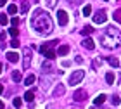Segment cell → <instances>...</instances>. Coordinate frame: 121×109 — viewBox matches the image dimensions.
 Listing matches in <instances>:
<instances>
[{"mask_svg":"<svg viewBox=\"0 0 121 109\" xmlns=\"http://www.w3.org/2000/svg\"><path fill=\"white\" fill-rule=\"evenodd\" d=\"M43 56H45L47 59H50V61H52V59H54V57H56V52H54V50H52V48H48V50H47L45 54H43Z\"/></svg>","mask_w":121,"mask_h":109,"instance_id":"obj_21","label":"cell"},{"mask_svg":"<svg viewBox=\"0 0 121 109\" xmlns=\"http://www.w3.org/2000/svg\"><path fill=\"white\" fill-rule=\"evenodd\" d=\"M104 2H107V0H104Z\"/></svg>","mask_w":121,"mask_h":109,"instance_id":"obj_40","label":"cell"},{"mask_svg":"<svg viewBox=\"0 0 121 109\" xmlns=\"http://www.w3.org/2000/svg\"><path fill=\"white\" fill-rule=\"evenodd\" d=\"M5 36H7L5 33H0V40H2V42H5Z\"/></svg>","mask_w":121,"mask_h":109,"instance_id":"obj_35","label":"cell"},{"mask_svg":"<svg viewBox=\"0 0 121 109\" xmlns=\"http://www.w3.org/2000/svg\"><path fill=\"white\" fill-rule=\"evenodd\" d=\"M92 109H95V107H92Z\"/></svg>","mask_w":121,"mask_h":109,"instance_id":"obj_41","label":"cell"},{"mask_svg":"<svg viewBox=\"0 0 121 109\" xmlns=\"http://www.w3.org/2000/svg\"><path fill=\"white\" fill-rule=\"evenodd\" d=\"M50 69H52V62H50V59H48V61H45V62H43V71H50Z\"/></svg>","mask_w":121,"mask_h":109,"instance_id":"obj_23","label":"cell"},{"mask_svg":"<svg viewBox=\"0 0 121 109\" xmlns=\"http://www.w3.org/2000/svg\"><path fill=\"white\" fill-rule=\"evenodd\" d=\"M9 23V17H7V16H5V14H0V24H7Z\"/></svg>","mask_w":121,"mask_h":109,"instance_id":"obj_28","label":"cell"},{"mask_svg":"<svg viewBox=\"0 0 121 109\" xmlns=\"http://www.w3.org/2000/svg\"><path fill=\"white\" fill-rule=\"evenodd\" d=\"M2 92H4V87H2V83H0V94H2Z\"/></svg>","mask_w":121,"mask_h":109,"instance_id":"obj_37","label":"cell"},{"mask_svg":"<svg viewBox=\"0 0 121 109\" xmlns=\"http://www.w3.org/2000/svg\"><path fill=\"white\" fill-rule=\"evenodd\" d=\"M100 42H102V47L106 48H116L119 43V31L114 26H107L106 33L100 36Z\"/></svg>","mask_w":121,"mask_h":109,"instance_id":"obj_2","label":"cell"},{"mask_svg":"<svg viewBox=\"0 0 121 109\" xmlns=\"http://www.w3.org/2000/svg\"><path fill=\"white\" fill-rule=\"evenodd\" d=\"M47 5L48 7H54V5H56V0H47Z\"/></svg>","mask_w":121,"mask_h":109,"instance_id":"obj_32","label":"cell"},{"mask_svg":"<svg viewBox=\"0 0 121 109\" xmlns=\"http://www.w3.org/2000/svg\"><path fill=\"white\" fill-rule=\"evenodd\" d=\"M30 10V0H21V12L26 14Z\"/></svg>","mask_w":121,"mask_h":109,"instance_id":"obj_10","label":"cell"},{"mask_svg":"<svg viewBox=\"0 0 121 109\" xmlns=\"http://www.w3.org/2000/svg\"><path fill=\"white\" fill-rule=\"evenodd\" d=\"M12 80L16 81V83H19V81L23 80V76H21V73H19V71H14V73H12Z\"/></svg>","mask_w":121,"mask_h":109,"instance_id":"obj_19","label":"cell"},{"mask_svg":"<svg viewBox=\"0 0 121 109\" xmlns=\"http://www.w3.org/2000/svg\"><path fill=\"white\" fill-rule=\"evenodd\" d=\"M73 99H74V100H78V102H83V100L86 99V90H83V88L76 90L74 94H73Z\"/></svg>","mask_w":121,"mask_h":109,"instance_id":"obj_7","label":"cell"},{"mask_svg":"<svg viewBox=\"0 0 121 109\" xmlns=\"http://www.w3.org/2000/svg\"><path fill=\"white\" fill-rule=\"evenodd\" d=\"M64 92H66V88L62 85H57L56 87V90H54V97H59V95H64Z\"/></svg>","mask_w":121,"mask_h":109,"instance_id":"obj_12","label":"cell"},{"mask_svg":"<svg viewBox=\"0 0 121 109\" xmlns=\"http://www.w3.org/2000/svg\"><path fill=\"white\" fill-rule=\"evenodd\" d=\"M106 81H107V85H112L114 83V73H107L106 74Z\"/></svg>","mask_w":121,"mask_h":109,"instance_id":"obj_20","label":"cell"},{"mask_svg":"<svg viewBox=\"0 0 121 109\" xmlns=\"http://www.w3.org/2000/svg\"><path fill=\"white\" fill-rule=\"evenodd\" d=\"M0 109H4V102L2 100H0Z\"/></svg>","mask_w":121,"mask_h":109,"instance_id":"obj_38","label":"cell"},{"mask_svg":"<svg viewBox=\"0 0 121 109\" xmlns=\"http://www.w3.org/2000/svg\"><path fill=\"white\" fill-rule=\"evenodd\" d=\"M114 21H118V23H121V9L114 10Z\"/></svg>","mask_w":121,"mask_h":109,"instance_id":"obj_26","label":"cell"},{"mask_svg":"<svg viewBox=\"0 0 121 109\" xmlns=\"http://www.w3.org/2000/svg\"><path fill=\"white\" fill-rule=\"evenodd\" d=\"M30 24H31V28L40 35H48V33H52V30H54V23H52L50 16L43 9H36L35 12L31 14Z\"/></svg>","mask_w":121,"mask_h":109,"instance_id":"obj_1","label":"cell"},{"mask_svg":"<svg viewBox=\"0 0 121 109\" xmlns=\"http://www.w3.org/2000/svg\"><path fill=\"white\" fill-rule=\"evenodd\" d=\"M17 59H19V56L16 52H7V61L9 62H17Z\"/></svg>","mask_w":121,"mask_h":109,"instance_id":"obj_11","label":"cell"},{"mask_svg":"<svg viewBox=\"0 0 121 109\" xmlns=\"http://www.w3.org/2000/svg\"><path fill=\"white\" fill-rule=\"evenodd\" d=\"M9 35H10V36H14V38L17 36V35H19V30H17V26H12V28L9 30Z\"/></svg>","mask_w":121,"mask_h":109,"instance_id":"obj_22","label":"cell"},{"mask_svg":"<svg viewBox=\"0 0 121 109\" xmlns=\"http://www.w3.org/2000/svg\"><path fill=\"white\" fill-rule=\"evenodd\" d=\"M23 56H24V59H23V69H30V66H31V57H33L30 47H24L23 48Z\"/></svg>","mask_w":121,"mask_h":109,"instance_id":"obj_3","label":"cell"},{"mask_svg":"<svg viewBox=\"0 0 121 109\" xmlns=\"http://www.w3.org/2000/svg\"><path fill=\"white\" fill-rule=\"evenodd\" d=\"M92 14V7H90V5H85V7H83V16H90Z\"/></svg>","mask_w":121,"mask_h":109,"instance_id":"obj_29","label":"cell"},{"mask_svg":"<svg viewBox=\"0 0 121 109\" xmlns=\"http://www.w3.org/2000/svg\"><path fill=\"white\" fill-rule=\"evenodd\" d=\"M50 81H52V76H48V78L43 76L42 81H40V83H42V88H48V83H50Z\"/></svg>","mask_w":121,"mask_h":109,"instance_id":"obj_15","label":"cell"},{"mask_svg":"<svg viewBox=\"0 0 121 109\" xmlns=\"http://www.w3.org/2000/svg\"><path fill=\"white\" fill-rule=\"evenodd\" d=\"M99 64H100V61H99V59H95V61H93V68L97 69V68H99Z\"/></svg>","mask_w":121,"mask_h":109,"instance_id":"obj_34","label":"cell"},{"mask_svg":"<svg viewBox=\"0 0 121 109\" xmlns=\"http://www.w3.org/2000/svg\"><path fill=\"white\" fill-rule=\"evenodd\" d=\"M106 59H107V62L111 64L112 68H118V66H119V61H118L116 57H106Z\"/></svg>","mask_w":121,"mask_h":109,"instance_id":"obj_16","label":"cell"},{"mask_svg":"<svg viewBox=\"0 0 121 109\" xmlns=\"http://www.w3.org/2000/svg\"><path fill=\"white\" fill-rule=\"evenodd\" d=\"M74 61L78 62V64H81V62H83V57H81V56H76V59H74Z\"/></svg>","mask_w":121,"mask_h":109,"instance_id":"obj_33","label":"cell"},{"mask_svg":"<svg viewBox=\"0 0 121 109\" xmlns=\"http://www.w3.org/2000/svg\"><path fill=\"white\" fill-rule=\"evenodd\" d=\"M5 4H7V0H0V7H4Z\"/></svg>","mask_w":121,"mask_h":109,"instance_id":"obj_36","label":"cell"},{"mask_svg":"<svg viewBox=\"0 0 121 109\" xmlns=\"http://www.w3.org/2000/svg\"><path fill=\"white\" fill-rule=\"evenodd\" d=\"M106 21H107L106 10H97L95 16H93V23H95V24H104Z\"/></svg>","mask_w":121,"mask_h":109,"instance_id":"obj_5","label":"cell"},{"mask_svg":"<svg viewBox=\"0 0 121 109\" xmlns=\"http://www.w3.org/2000/svg\"><path fill=\"white\" fill-rule=\"evenodd\" d=\"M7 12H9V14H16V12H17V7H16L14 4H10L9 7H7Z\"/></svg>","mask_w":121,"mask_h":109,"instance_id":"obj_25","label":"cell"},{"mask_svg":"<svg viewBox=\"0 0 121 109\" xmlns=\"http://www.w3.org/2000/svg\"><path fill=\"white\" fill-rule=\"evenodd\" d=\"M33 99H35V92H33V90H28V92L24 94V100L33 102Z\"/></svg>","mask_w":121,"mask_h":109,"instance_id":"obj_14","label":"cell"},{"mask_svg":"<svg viewBox=\"0 0 121 109\" xmlns=\"http://www.w3.org/2000/svg\"><path fill=\"white\" fill-rule=\"evenodd\" d=\"M0 74H2V64H0Z\"/></svg>","mask_w":121,"mask_h":109,"instance_id":"obj_39","label":"cell"},{"mask_svg":"<svg viewBox=\"0 0 121 109\" xmlns=\"http://www.w3.org/2000/svg\"><path fill=\"white\" fill-rule=\"evenodd\" d=\"M12 104H14V107H21V106H23V99H19V97H16V99L12 100Z\"/></svg>","mask_w":121,"mask_h":109,"instance_id":"obj_24","label":"cell"},{"mask_svg":"<svg viewBox=\"0 0 121 109\" xmlns=\"http://www.w3.org/2000/svg\"><path fill=\"white\" fill-rule=\"evenodd\" d=\"M68 52H69V47H68V45H60V47L57 48V54H59L60 57H62V56H66Z\"/></svg>","mask_w":121,"mask_h":109,"instance_id":"obj_13","label":"cell"},{"mask_svg":"<svg viewBox=\"0 0 121 109\" xmlns=\"http://www.w3.org/2000/svg\"><path fill=\"white\" fill-rule=\"evenodd\" d=\"M106 99H107V97L104 94H100V95H97L95 99H93V104H95V106H102L104 102H106Z\"/></svg>","mask_w":121,"mask_h":109,"instance_id":"obj_9","label":"cell"},{"mask_svg":"<svg viewBox=\"0 0 121 109\" xmlns=\"http://www.w3.org/2000/svg\"><path fill=\"white\" fill-rule=\"evenodd\" d=\"M10 23H12V26H19V17H12Z\"/></svg>","mask_w":121,"mask_h":109,"instance_id":"obj_31","label":"cell"},{"mask_svg":"<svg viewBox=\"0 0 121 109\" xmlns=\"http://www.w3.org/2000/svg\"><path fill=\"white\" fill-rule=\"evenodd\" d=\"M10 47H12V48H17V47H19V42H17V38H14V40L10 42Z\"/></svg>","mask_w":121,"mask_h":109,"instance_id":"obj_30","label":"cell"},{"mask_svg":"<svg viewBox=\"0 0 121 109\" xmlns=\"http://www.w3.org/2000/svg\"><path fill=\"white\" fill-rule=\"evenodd\" d=\"M81 45H83L85 48H88V50H93V48H95V43H93L92 38H85V40L81 42Z\"/></svg>","mask_w":121,"mask_h":109,"instance_id":"obj_8","label":"cell"},{"mask_svg":"<svg viewBox=\"0 0 121 109\" xmlns=\"http://www.w3.org/2000/svg\"><path fill=\"white\" fill-rule=\"evenodd\" d=\"M92 33H93V28H92V26H85V28L81 30V35H85V36H86V35H92Z\"/></svg>","mask_w":121,"mask_h":109,"instance_id":"obj_18","label":"cell"},{"mask_svg":"<svg viewBox=\"0 0 121 109\" xmlns=\"http://www.w3.org/2000/svg\"><path fill=\"white\" fill-rule=\"evenodd\" d=\"M68 21H69V17H68V12L66 10H57V23L60 24V26H66L68 24Z\"/></svg>","mask_w":121,"mask_h":109,"instance_id":"obj_6","label":"cell"},{"mask_svg":"<svg viewBox=\"0 0 121 109\" xmlns=\"http://www.w3.org/2000/svg\"><path fill=\"white\" fill-rule=\"evenodd\" d=\"M83 78H85V71L83 69H78V71H74L69 76V85H78Z\"/></svg>","mask_w":121,"mask_h":109,"instance_id":"obj_4","label":"cell"},{"mask_svg":"<svg viewBox=\"0 0 121 109\" xmlns=\"http://www.w3.org/2000/svg\"><path fill=\"white\" fill-rule=\"evenodd\" d=\"M35 74H30V76H26V78H24V85H33V83H35Z\"/></svg>","mask_w":121,"mask_h":109,"instance_id":"obj_17","label":"cell"},{"mask_svg":"<svg viewBox=\"0 0 121 109\" xmlns=\"http://www.w3.org/2000/svg\"><path fill=\"white\" fill-rule=\"evenodd\" d=\"M111 102H112V106H119V102H121V99L118 95H112L111 97Z\"/></svg>","mask_w":121,"mask_h":109,"instance_id":"obj_27","label":"cell"}]
</instances>
